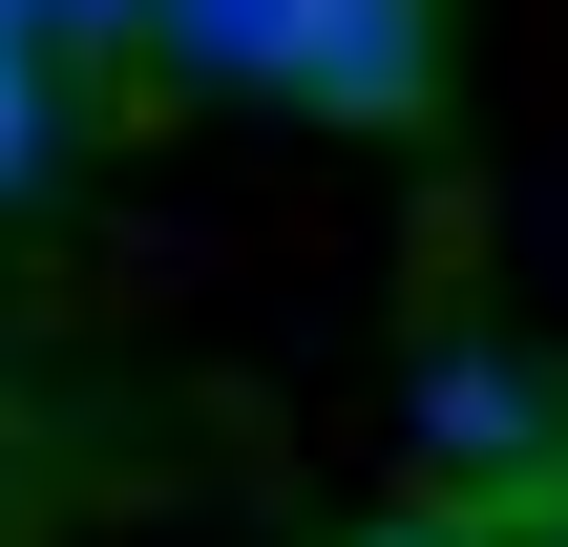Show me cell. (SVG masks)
<instances>
[{"mask_svg": "<svg viewBox=\"0 0 568 547\" xmlns=\"http://www.w3.org/2000/svg\"><path fill=\"white\" fill-rule=\"evenodd\" d=\"M148 63H190V84H295V0H148Z\"/></svg>", "mask_w": 568, "mask_h": 547, "instance_id": "obj_3", "label": "cell"}, {"mask_svg": "<svg viewBox=\"0 0 568 547\" xmlns=\"http://www.w3.org/2000/svg\"><path fill=\"white\" fill-rule=\"evenodd\" d=\"M400 422H422V464L485 485V506H548V485H568V379L527 358V337H422Z\"/></svg>", "mask_w": 568, "mask_h": 547, "instance_id": "obj_1", "label": "cell"}, {"mask_svg": "<svg viewBox=\"0 0 568 547\" xmlns=\"http://www.w3.org/2000/svg\"><path fill=\"white\" fill-rule=\"evenodd\" d=\"M316 126H422L443 105V0H295V84Z\"/></svg>", "mask_w": 568, "mask_h": 547, "instance_id": "obj_2", "label": "cell"}, {"mask_svg": "<svg viewBox=\"0 0 568 547\" xmlns=\"http://www.w3.org/2000/svg\"><path fill=\"white\" fill-rule=\"evenodd\" d=\"M0 42H42V63H105V42H148V0H0Z\"/></svg>", "mask_w": 568, "mask_h": 547, "instance_id": "obj_5", "label": "cell"}, {"mask_svg": "<svg viewBox=\"0 0 568 547\" xmlns=\"http://www.w3.org/2000/svg\"><path fill=\"white\" fill-rule=\"evenodd\" d=\"M358 547H464V527H443V506H400V527H358Z\"/></svg>", "mask_w": 568, "mask_h": 547, "instance_id": "obj_6", "label": "cell"}, {"mask_svg": "<svg viewBox=\"0 0 568 547\" xmlns=\"http://www.w3.org/2000/svg\"><path fill=\"white\" fill-rule=\"evenodd\" d=\"M42 169H63V63L0 42V190H42Z\"/></svg>", "mask_w": 568, "mask_h": 547, "instance_id": "obj_4", "label": "cell"}]
</instances>
